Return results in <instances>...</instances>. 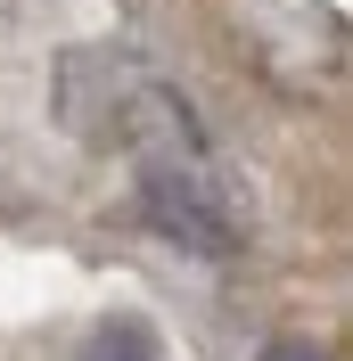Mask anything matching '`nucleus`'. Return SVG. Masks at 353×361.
<instances>
[{"label":"nucleus","mask_w":353,"mask_h":361,"mask_svg":"<svg viewBox=\"0 0 353 361\" xmlns=\"http://www.w3.org/2000/svg\"><path fill=\"white\" fill-rule=\"evenodd\" d=\"M140 222L189 255H239V222L205 157H148L140 164Z\"/></svg>","instance_id":"obj_1"},{"label":"nucleus","mask_w":353,"mask_h":361,"mask_svg":"<svg viewBox=\"0 0 353 361\" xmlns=\"http://www.w3.org/2000/svg\"><path fill=\"white\" fill-rule=\"evenodd\" d=\"M83 361H164V353H156V329H148V320L124 312V320H99V329L83 337Z\"/></svg>","instance_id":"obj_2"},{"label":"nucleus","mask_w":353,"mask_h":361,"mask_svg":"<svg viewBox=\"0 0 353 361\" xmlns=\"http://www.w3.org/2000/svg\"><path fill=\"white\" fill-rule=\"evenodd\" d=\"M255 361H329V345H312V337H271Z\"/></svg>","instance_id":"obj_3"}]
</instances>
